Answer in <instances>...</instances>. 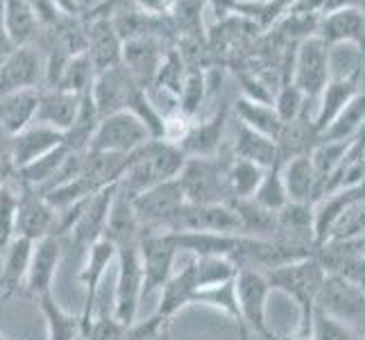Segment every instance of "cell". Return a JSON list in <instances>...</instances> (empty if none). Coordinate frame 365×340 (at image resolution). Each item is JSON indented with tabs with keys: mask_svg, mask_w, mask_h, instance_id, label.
Returning <instances> with one entry per match:
<instances>
[{
	"mask_svg": "<svg viewBox=\"0 0 365 340\" xmlns=\"http://www.w3.org/2000/svg\"><path fill=\"white\" fill-rule=\"evenodd\" d=\"M184 161L186 155L180 145L161 141V138H150L145 145L128 157V166L118 180V188L125 195L136 197L148 188L178 177Z\"/></svg>",
	"mask_w": 365,
	"mask_h": 340,
	"instance_id": "cell-1",
	"label": "cell"
},
{
	"mask_svg": "<svg viewBox=\"0 0 365 340\" xmlns=\"http://www.w3.org/2000/svg\"><path fill=\"white\" fill-rule=\"evenodd\" d=\"M268 284L274 291L291 297L299 309V326L297 334H309L311 318L316 311V299L320 293V286L327 277V270L316 254L307 259H299L295 263H286L282 268H274L266 272Z\"/></svg>",
	"mask_w": 365,
	"mask_h": 340,
	"instance_id": "cell-2",
	"label": "cell"
},
{
	"mask_svg": "<svg viewBox=\"0 0 365 340\" xmlns=\"http://www.w3.org/2000/svg\"><path fill=\"white\" fill-rule=\"evenodd\" d=\"M227 163L216 157H186L178 175L184 200L191 205H230L227 186H225Z\"/></svg>",
	"mask_w": 365,
	"mask_h": 340,
	"instance_id": "cell-3",
	"label": "cell"
},
{
	"mask_svg": "<svg viewBox=\"0 0 365 340\" xmlns=\"http://www.w3.org/2000/svg\"><path fill=\"white\" fill-rule=\"evenodd\" d=\"M234 286L245 331L250 336H259L261 340H277L268 326V299L272 288L268 284L266 272L241 268L236 272Z\"/></svg>",
	"mask_w": 365,
	"mask_h": 340,
	"instance_id": "cell-4",
	"label": "cell"
},
{
	"mask_svg": "<svg viewBox=\"0 0 365 340\" xmlns=\"http://www.w3.org/2000/svg\"><path fill=\"white\" fill-rule=\"evenodd\" d=\"M329 80H331V48L318 34L299 41L291 66V84H295L307 96L309 103H318V98Z\"/></svg>",
	"mask_w": 365,
	"mask_h": 340,
	"instance_id": "cell-5",
	"label": "cell"
},
{
	"mask_svg": "<svg viewBox=\"0 0 365 340\" xmlns=\"http://www.w3.org/2000/svg\"><path fill=\"white\" fill-rule=\"evenodd\" d=\"M118 277L114 295V318L130 326L136 322L138 306L143 299V266L138 254V243L118 247Z\"/></svg>",
	"mask_w": 365,
	"mask_h": 340,
	"instance_id": "cell-6",
	"label": "cell"
},
{
	"mask_svg": "<svg viewBox=\"0 0 365 340\" xmlns=\"http://www.w3.org/2000/svg\"><path fill=\"white\" fill-rule=\"evenodd\" d=\"M150 132L132 111H118L107 118H100L91 141V153L132 155L134 150L150 141Z\"/></svg>",
	"mask_w": 365,
	"mask_h": 340,
	"instance_id": "cell-7",
	"label": "cell"
},
{
	"mask_svg": "<svg viewBox=\"0 0 365 340\" xmlns=\"http://www.w3.org/2000/svg\"><path fill=\"white\" fill-rule=\"evenodd\" d=\"M175 232H218L241 234L236 213L230 205H191L184 202L163 225V234Z\"/></svg>",
	"mask_w": 365,
	"mask_h": 340,
	"instance_id": "cell-8",
	"label": "cell"
},
{
	"mask_svg": "<svg viewBox=\"0 0 365 340\" xmlns=\"http://www.w3.org/2000/svg\"><path fill=\"white\" fill-rule=\"evenodd\" d=\"M316 309L354 329L356 322L365 316V295L347 277L338 272H327L316 299Z\"/></svg>",
	"mask_w": 365,
	"mask_h": 340,
	"instance_id": "cell-9",
	"label": "cell"
},
{
	"mask_svg": "<svg viewBox=\"0 0 365 340\" xmlns=\"http://www.w3.org/2000/svg\"><path fill=\"white\" fill-rule=\"evenodd\" d=\"M184 202V191L178 177L157 184L141 195L132 197L134 213L138 218V225H141V234H163V225Z\"/></svg>",
	"mask_w": 365,
	"mask_h": 340,
	"instance_id": "cell-10",
	"label": "cell"
},
{
	"mask_svg": "<svg viewBox=\"0 0 365 340\" xmlns=\"http://www.w3.org/2000/svg\"><path fill=\"white\" fill-rule=\"evenodd\" d=\"M138 254H141L143 266V297L161 291L168 284L175 272V259H178V247L173 245L168 234H141L138 241Z\"/></svg>",
	"mask_w": 365,
	"mask_h": 340,
	"instance_id": "cell-11",
	"label": "cell"
},
{
	"mask_svg": "<svg viewBox=\"0 0 365 340\" xmlns=\"http://www.w3.org/2000/svg\"><path fill=\"white\" fill-rule=\"evenodd\" d=\"M145 91L143 86H138L134 78L128 73L123 64L103 71L96 75L93 89H91V100L96 105V111L100 118H107L111 113L118 111H130L136 96Z\"/></svg>",
	"mask_w": 365,
	"mask_h": 340,
	"instance_id": "cell-12",
	"label": "cell"
},
{
	"mask_svg": "<svg viewBox=\"0 0 365 340\" xmlns=\"http://www.w3.org/2000/svg\"><path fill=\"white\" fill-rule=\"evenodd\" d=\"M43 80H46L43 53L36 46H21L0 66V98L19 91L43 89Z\"/></svg>",
	"mask_w": 365,
	"mask_h": 340,
	"instance_id": "cell-13",
	"label": "cell"
},
{
	"mask_svg": "<svg viewBox=\"0 0 365 340\" xmlns=\"http://www.w3.org/2000/svg\"><path fill=\"white\" fill-rule=\"evenodd\" d=\"M16 184V182H14ZM19 188V202H16V238H28L36 243L43 236H55L57 227V211L46 202L41 193H36L30 186Z\"/></svg>",
	"mask_w": 365,
	"mask_h": 340,
	"instance_id": "cell-14",
	"label": "cell"
},
{
	"mask_svg": "<svg viewBox=\"0 0 365 340\" xmlns=\"http://www.w3.org/2000/svg\"><path fill=\"white\" fill-rule=\"evenodd\" d=\"M116 188H118V182L82 200L80 216H78V220H75V225L71 227V232L64 236L75 247L86 252L98 241V238H103L105 222H107L109 207H111V200H114Z\"/></svg>",
	"mask_w": 365,
	"mask_h": 340,
	"instance_id": "cell-15",
	"label": "cell"
},
{
	"mask_svg": "<svg viewBox=\"0 0 365 340\" xmlns=\"http://www.w3.org/2000/svg\"><path fill=\"white\" fill-rule=\"evenodd\" d=\"M118 249L116 245L107 241V238H98V241L86 249V261L80 268L78 279L82 284L84 291V304H82V313H80V324L86 326L93 318V309H96V299H98V291L100 284H103L107 268L116 261Z\"/></svg>",
	"mask_w": 365,
	"mask_h": 340,
	"instance_id": "cell-16",
	"label": "cell"
},
{
	"mask_svg": "<svg viewBox=\"0 0 365 340\" xmlns=\"http://www.w3.org/2000/svg\"><path fill=\"white\" fill-rule=\"evenodd\" d=\"M168 48H173V46L157 39V36H138V39H130L123 43L120 64L128 68V73L132 75L138 86H143L145 91H150L155 84L159 64Z\"/></svg>",
	"mask_w": 365,
	"mask_h": 340,
	"instance_id": "cell-17",
	"label": "cell"
},
{
	"mask_svg": "<svg viewBox=\"0 0 365 340\" xmlns=\"http://www.w3.org/2000/svg\"><path fill=\"white\" fill-rule=\"evenodd\" d=\"M363 82H365L363 66H359L354 73L345 75V78H331L327 82L324 91L318 98L316 113H313V130H316L318 138L336 120V116L343 111V107L349 103V100L363 89Z\"/></svg>",
	"mask_w": 365,
	"mask_h": 340,
	"instance_id": "cell-18",
	"label": "cell"
},
{
	"mask_svg": "<svg viewBox=\"0 0 365 340\" xmlns=\"http://www.w3.org/2000/svg\"><path fill=\"white\" fill-rule=\"evenodd\" d=\"M61 254H64V243H61L59 236H43L34 243L30 268H28V279H25V288H23L25 295L36 299L43 293L53 291V282H55Z\"/></svg>",
	"mask_w": 365,
	"mask_h": 340,
	"instance_id": "cell-19",
	"label": "cell"
},
{
	"mask_svg": "<svg viewBox=\"0 0 365 340\" xmlns=\"http://www.w3.org/2000/svg\"><path fill=\"white\" fill-rule=\"evenodd\" d=\"M320 39L334 48L341 43H351L361 53V66L365 68V9H341L320 19Z\"/></svg>",
	"mask_w": 365,
	"mask_h": 340,
	"instance_id": "cell-20",
	"label": "cell"
},
{
	"mask_svg": "<svg viewBox=\"0 0 365 340\" xmlns=\"http://www.w3.org/2000/svg\"><path fill=\"white\" fill-rule=\"evenodd\" d=\"M86 55L91 59L96 75L120 64L123 39L109 16H93L86 21Z\"/></svg>",
	"mask_w": 365,
	"mask_h": 340,
	"instance_id": "cell-21",
	"label": "cell"
},
{
	"mask_svg": "<svg viewBox=\"0 0 365 340\" xmlns=\"http://www.w3.org/2000/svg\"><path fill=\"white\" fill-rule=\"evenodd\" d=\"M178 252H191L193 257H227L236 259L241 249L243 234H218V232H175L168 234ZM236 263V261H234Z\"/></svg>",
	"mask_w": 365,
	"mask_h": 340,
	"instance_id": "cell-22",
	"label": "cell"
},
{
	"mask_svg": "<svg viewBox=\"0 0 365 340\" xmlns=\"http://www.w3.org/2000/svg\"><path fill=\"white\" fill-rule=\"evenodd\" d=\"M282 180L288 202L295 205H316L320 193L318 172L313 166L311 153L282 161Z\"/></svg>",
	"mask_w": 365,
	"mask_h": 340,
	"instance_id": "cell-23",
	"label": "cell"
},
{
	"mask_svg": "<svg viewBox=\"0 0 365 340\" xmlns=\"http://www.w3.org/2000/svg\"><path fill=\"white\" fill-rule=\"evenodd\" d=\"M80 103H82V98L75 93L61 91V89H41L39 105H36V113L32 123L46 125V128H53L64 134L73 125L75 116H78Z\"/></svg>",
	"mask_w": 365,
	"mask_h": 340,
	"instance_id": "cell-24",
	"label": "cell"
},
{
	"mask_svg": "<svg viewBox=\"0 0 365 340\" xmlns=\"http://www.w3.org/2000/svg\"><path fill=\"white\" fill-rule=\"evenodd\" d=\"M61 143H64V134L61 132L32 123L30 128H25L21 134L11 138V161H14V168L19 170L28 166V163L43 157Z\"/></svg>",
	"mask_w": 365,
	"mask_h": 340,
	"instance_id": "cell-25",
	"label": "cell"
},
{
	"mask_svg": "<svg viewBox=\"0 0 365 340\" xmlns=\"http://www.w3.org/2000/svg\"><path fill=\"white\" fill-rule=\"evenodd\" d=\"M103 238H107V241L114 243L116 249L123 247V245L141 241V225H138V218L134 213L132 197L125 195L120 188H116L114 200H111Z\"/></svg>",
	"mask_w": 365,
	"mask_h": 340,
	"instance_id": "cell-26",
	"label": "cell"
},
{
	"mask_svg": "<svg viewBox=\"0 0 365 340\" xmlns=\"http://www.w3.org/2000/svg\"><path fill=\"white\" fill-rule=\"evenodd\" d=\"M197 291L200 286L195 279V272L191 263H188L186 268H182V272H173L168 284L161 288V299L155 316L161 318L163 322H170L182 309L193 306V297Z\"/></svg>",
	"mask_w": 365,
	"mask_h": 340,
	"instance_id": "cell-27",
	"label": "cell"
},
{
	"mask_svg": "<svg viewBox=\"0 0 365 340\" xmlns=\"http://www.w3.org/2000/svg\"><path fill=\"white\" fill-rule=\"evenodd\" d=\"M297 245L316 247V213L313 205L288 202L277 211V236Z\"/></svg>",
	"mask_w": 365,
	"mask_h": 340,
	"instance_id": "cell-28",
	"label": "cell"
},
{
	"mask_svg": "<svg viewBox=\"0 0 365 340\" xmlns=\"http://www.w3.org/2000/svg\"><path fill=\"white\" fill-rule=\"evenodd\" d=\"M225 123H227V109L225 107L205 120H193L186 138L180 143V150L186 157H216L225 134Z\"/></svg>",
	"mask_w": 365,
	"mask_h": 340,
	"instance_id": "cell-29",
	"label": "cell"
},
{
	"mask_svg": "<svg viewBox=\"0 0 365 340\" xmlns=\"http://www.w3.org/2000/svg\"><path fill=\"white\" fill-rule=\"evenodd\" d=\"M0 23L16 48L34 46L41 23L25 0H0Z\"/></svg>",
	"mask_w": 365,
	"mask_h": 340,
	"instance_id": "cell-30",
	"label": "cell"
},
{
	"mask_svg": "<svg viewBox=\"0 0 365 340\" xmlns=\"http://www.w3.org/2000/svg\"><path fill=\"white\" fill-rule=\"evenodd\" d=\"M39 91H19L0 98V134L14 138L25 128H30L36 113V105H39Z\"/></svg>",
	"mask_w": 365,
	"mask_h": 340,
	"instance_id": "cell-31",
	"label": "cell"
},
{
	"mask_svg": "<svg viewBox=\"0 0 365 340\" xmlns=\"http://www.w3.org/2000/svg\"><path fill=\"white\" fill-rule=\"evenodd\" d=\"M32 247L34 243L28 241V238H14V241L5 247L3 272H0V295L3 297H14L19 291L25 288Z\"/></svg>",
	"mask_w": 365,
	"mask_h": 340,
	"instance_id": "cell-32",
	"label": "cell"
},
{
	"mask_svg": "<svg viewBox=\"0 0 365 340\" xmlns=\"http://www.w3.org/2000/svg\"><path fill=\"white\" fill-rule=\"evenodd\" d=\"M232 153H234V159L257 163L261 168H270L277 161H282L277 141H272L266 134H259L255 130L245 128L241 123H238V128H236Z\"/></svg>",
	"mask_w": 365,
	"mask_h": 340,
	"instance_id": "cell-33",
	"label": "cell"
},
{
	"mask_svg": "<svg viewBox=\"0 0 365 340\" xmlns=\"http://www.w3.org/2000/svg\"><path fill=\"white\" fill-rule=\"evenodd\" d=\"M234 111L238 116V123L259 132V134L270 136L272 141H277L284 130V123L279 116H277L272 103H259V100H250V98L241 96L236 100Z\"/></svg>",
	"mask_w": 365,
	"mask_h": 340,
	"instance_id": "cell-34",
	"label": "cell"
},
{
	"mask_svg": "<svg viewBox=\"0 0 365 340\" xmlns=\"http://www.w3.org/2000/svg\"><path fill=\"white\" fill-rule=\"evenodd\" d=\"M46 326H48V340H82V324L80 316H73L55 299L53 291L36 297Z\"/></svg>",
	"mask_w": 365,
	"mask_h": 340,
	"instance_id": "cell-35",
	"label": "cell"
},
{
	"mask_svg": "<svg viewBox=\"0 0 365 340\" xmlns=\"http://www.w3.org/2000/svg\"><path fill=\"white\" fill-rule=\"evenodd\" d=\"M234 209L241 234L252 238H274L277 236V211H270L266 207L257 205L255 200H236L230 202Z\"/></svg>",
	"mask_w": 365,
	"mask_h": 340,
	"instance_id": "cell-36",
	"label": "cell"
},
{
	"mask_svg": "<svg viewBox=\"0 0 365 340\" xmlns=\"http://www.w3.org/2000/svg\"><path fill=\"white\" fill-rule=\"evenodd\" d=\"M263 172H266V168L257 166V163L232 159L227 163V168H225V186H227L230 202H236V200H250L255 195V191L261 184Z\"/></svg>",
	"mask_w": 365,
	"mask_h": 340,
	"instance_id": "cell-37",
	"label": "cell"
},
{
	"mask_svg": "<svg viewBox=\"0 0 365 340\" xmlns=\"http://www.w3.org/2000/svg\"><path fill=\"white\" fill-rule=\"evenodd\" d=\"M365 125V86L349 100L318 141H349Z\"/></svg>",
	"mask_w": 365,
	"mask_h": 340,
	"instance_id": "cell-38",
	"label": "cell"
},
{
	"mask_svg": "<svg viewBox=\"0 0 365 340\" xmlns=\"http://www.w3.org/2000/svg\"><path fill=\"white\" fill-rule=\"evenodd\" d=\"M98 123H100V116H98L96 105L89 93L82 98L78 116H75L73 125L64 132V143L73 150V153H89L93 134L98 130Z\"/></svg>",
	"mask_w": 365,
	"mask_h": 340,
	"instance_id": "cell-39",
	"label": "cell"
},
{
	"mask_svg": "<svg viewBox=\"0 0 365 340\" xmlns=\"http://www.w3.org/2000/svg\"><path fill=\"white\" fill-rule=\"evenodd\" d=\"M93 82H96V68L91 64V59L86 53H80V55L71 57V61L66 64L64 73H61V78H59L55 89H61V91H68V93L84 98V96L91 93Z\"/></svg>",
	"mask_w": 365,
	"mask_h": 340,
	"instance_id": "cell-40",
	"label": "cell"
},
{
	"mask_svg": "<svg viewBox=\"0 0 365 340\" xmlns=\"http://www.w3.org/2000/svg\"><path fill=\"white\" fill-rule=\"evenodd\" d=\"M209 91V82H207V75L202 71V66H195V64H186V75H184V82H182V91L178 96V109L186 116L195 118V113L202 107L205 98Z\"/></svg>",
	"mask_w": 365,
	"mask_h": 340,
	"instance_id": "cell-41",
	"label": "cell"
},
{
	"mask_svg": "<svg viewBox=\"0 0 365 340\" xmlns=\"http://www.w3.org/2000/svg\"><path fill=\"white\" fill-rule=\"evenodd\" d=\"M252 200L270 211H279L288 205L284 180H282V161H277L274 166L266 168V172H263V177H261V184L255 191V195H252Z\"/></svg>",
	"mask_w": 365,
	"mask_h": 340,
	"instance_id": "cell-42",
	"label": "cell"
},
{
	"mask_svg": "<svg viewBox=\"0 0 365 340\" xmlns=\"http://www.w3.org/2000/svg\"><path fill=\"white\" fill-rule=\"evenodd\" d=\"M184 75H186V61H184L180 50L173 46L166 50V55H163V59H161L153 86H159L161 91H166L168 96H173L175 100H178V96L182 91Z\"/></svg>",
	"mask_w": 365,
	"mask_h": 340,
	"instance_id": "cell-43",
	"label": "cell"
},
{
	"mask_svg": "<svg viewBox=\"0 0 365 340\" xmlns=\"http://www.w3.org/2000/svg\"><path fill=\"white\" fill-rule=\"evenodd\" d=\"M16 202L19 188L14 182L0 184V252L16 238Z\"/></svg>",
	"mask_w": 365,
	"mask_h": 340,
	"instance_id": "cell-44",
	"label": "cell"
},
{
	"mask_svg": "<svg viewBox=\"0 0 365 340\" xmlns=\"http://www.w3.org/2000/svg\"><path fill=\"white\" fill-rule=\"evenodd\" d=\"M277 116L282 118V123H293L297 120L299 116H304L309 113V100L307 96L302 93L295 84L286 82L279 91L274 96V103H272Z\"/></svg>",
	"mask_w": 365,
	"mask_h": 340,
	"instance_id": "cell-45",
	"label": "cell"
},
{
	"mask_svg": "<svg viewBox=\"0 0 365 340\" xmlns=\"http://www.w3.org/2000/svg\"><path fill=\"white\" fill-rule=\"evenodd\" d=\"M311 340H356V334L349 324L327 316L322 311H313L311 318Z\"/></svg>",
	"mask_w": 365,
	"mask_h": 340,
	"instance_id": "cell-46",
	"label": "cell"
},
{
	"mask_svg": "<svg viewBox=\"0 0 365 340\" xmlns=\"http://www.w3.org/2000/svg\"><path fill=\"white\" fill-rule=\"evenodd\" d=\"M213 11H216L218 19H227V16H245L263 25L266 19V0H209Z\"/></svg>",
	"mask_w": 365,
	"mask_h": 340,
	"instance_id": "cell-47",
	"label": "cell"
},
{
	"mask_svg": "<svg viewBox=\"0 0 365 340\" xmlns=\"http://www.w3.org/2000/svg\"><path fill=\"white\" fill-rule=\"evenodd\" d=\"M128 326L118 322L114 316L100 313V316L91 318V322L82 326V340H125Z\"/></svg>",
	"mask_w": 365,
	"mask_h": 340,
	"instance_id": "cell-48",
	"label": "cell"
},
{
	"mask_svg": "<svg viewBox=\"0 0 365 340\" xmlns=\"http://www.w3.org/2000/svg\"><path fill=\"white\" fill-rule=\"evenodd\" d=\"M25 3L30 5V9L36 14V19H39L41 28H55V25L66 16V14H61L53 0H25Z\"/></svg>",
	"mask_w": 365,
	"mask_h": 340,
	"instance_id": "cell-49",
	"label": "cell"
},
{
	"mask_svg": "<svg viewBox=\"0 0 365 340\" xmlns=\"http://www.w3.org/2000/svg\"><path fill=\"white\" fill-rule=\"evenodd\" d=\"M295 3L297 0H266V19H263V25L279 21Z\"/></svg>",
	"mask_w": 365,
	"mask_h": 340,
	"instance_id": "cell-50",
	"label": "cell"
},
{
	"mask_svg": "<svg viewBox=\"0 0 365 340\" xmlns=\"http://www.w3.org/2000/svg\"><path fill=\"white\" fill-rule=\"evenodd\" d=\"M341 9H365V0H322V16Z\"/></svg>",
	"mask_w": 365,
	"mask_h": 340,
	"instance_id": "cell-51",
	"label": "cell"
},
{
	"mask_svg": "<svg viewBox=\"0 0 365 340\" xmlns=\"http://www.w3.org/2000/svg\"><path fill=\"white\" fill-rule=\"evenodd\" d=\"M14 50H16L14 41L9 39L7 32H5V28H3V23H0V66L5 64V61L9 59V55L14 53Z\"/></svg>",
	"mask_w": 365,
	"mask_h": 340,
	"instance_id": "cell-52",
	"label": "cell"
},
{
	"mask_svg": "<svg viewBox=\"0 0 365 340\" xmlns=\"http://www.w3.org/2000/svg\"><path fill=\"white\" fill-rule=\"evenodd\" d=\"M53 3L59 7L61 14H66V16H78L80 14V3H78V0H53Z\"/></svg>",
	"mask_w": 365,
	"mask_h": 340,
	"instance_id": "cell-53",
	"label": "cell"
},
{
	"mask_svg": "<svg viewBox=\"0 0 365 340\" xmlns=\"http://www.w3.org/2000/svg\"><path fill=\"white\" fill-rule=\"evenodd\" d=\"M354 334H356V340H365V316L356 322L354 326Z\"/></svg>",
	"mask_w": 365,
	"mask_h": 340,
	"instance_id": "cell-54",
	"label": "cell"
},
{
	"mask_svg": "<svg viewBox=\"0 0 365 340\" xmlns=\"http://www.w3.org/2000/svg\"><path fill=\"white\" fill-rule=\"evenodd\" d=\"M0 340H7V338H5V336H3V334H0Z\"/></svg>",
	"mask_w": 365,
	"mask_h": 340,
	"instance_id": "cell-55",
	"label": "cell"
},
{
	"mask_svg": "<svg viewBox=\"0 0 365 340\" xmlns=\"http://www.w3.org/2000/svg\"><path fill=\"white\" fill-rule=\"evenodd\" d=\"M0 184H5V182H3V180H0Z\"/></svg>",
	"mask_w": 365,
	"mask_h": 340,
	"instance_id": "cell-56",
	"label": "cell"
}]
</instances>
